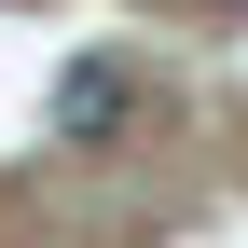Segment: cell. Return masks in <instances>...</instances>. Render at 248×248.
<instances>
[{"label": "cell", "instance_id": "6da1fadb", "mask_svg": "<svg viewBox=\"0 0 248 248\" xmlns=\"http://www.w3.org/2000/svg\"><path fill=\"white\" fill-rule=\"evenodd\" d=\"M124 110H138V83H124L110 55H69V69H55V97H42L55 152H97V138H124Z\"/></svg>", "mask_w": 248, "mask_h": 248}, {"label": "cell", "instance_id": "7a4b0ae2", "mask_svg": "<svg viewBox=\"0 0 248 248\" xmlns=\"http://www.w3.org/2000/svg\"><path fill=\"white\" fill-rule=\"evenodd\" d=\"M193 14H234V0H193Z\"/></svg>", "mask_w": 248, "mask_h": 248}]
</instances>
